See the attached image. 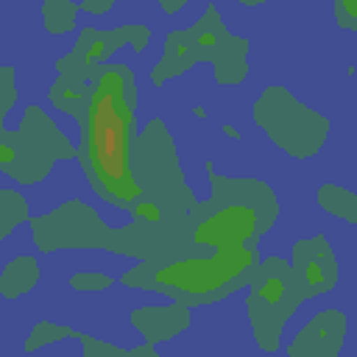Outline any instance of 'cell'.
I'll list each match as a JSON object with an SVG mask.
<instances>
[{"label":"cell","mask_w":357,"mask_h":357,"mask_svg":"<svg viewBox=\"0 0 357 357\" xmlns=\"http://www.w3.org/2000/svg\"><path fill=\"white\" fill-rule=\"evenodd\" d=\"M95 148L103 173L112 181L123 176V106L114 92H106L95 112Z\"/></svg>","instance_id":"6da1fadb"},{"label":"cell","mask_w":357,"mask_h":357,"mask_svg":"<svg viewBox=\"0 0 357 357\" xmlns=\"http://www.w3.org/2000/svg\"><path fill=\"white\" fill-rule=\"evenodd\" d=\"M139 212L148 215V218H156V209H151V206H139Z\"/></svg>","instance_id":"7a4b0ae2"}]
</instances>
